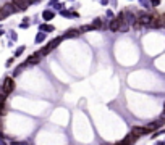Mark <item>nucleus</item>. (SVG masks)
<instances>
[{"mask_svg":"<svg viewBox=\"0 0 165 145\" xmlns=\"http://www.w3.org/2000/svg\"><path fill=\"white\" fill-rule=\"evenodd\" d=\"M2 90L5 93H10L15 90V81H13L12 77H7L5 81H3V86H2Z\"/></svg>","mask_w":165,"mask_h":145,"instance_id":"f257e3e1","label":"nucleus"},{"mask_svg":"<svg viewBox=\"0 0 165 145\" xmlns=\"http://www.w3.org/2000/svg\"><path fill=\"white\" fill-rule=\"evenodd\" d=\"M150 20H152V16L147 15V13H143V15H139V18L136 21H138L141 26H149L150 24Z\"/></svg>","mask_w":165,"mask_h":145,"instance_id":"f03ea898","label":"nucleus"},{"mask_svg":"<svg viewBox=\"0 0 165 145\" xmlns=\"http://www.w3.org/2000/svg\"><path fill=\"white\" fill-rule=\"evenodd\" d=\"M147 132H149L147 128H139V126H134V128L131 129V134H133L136 139L141 137V135H144V134H147Z\"/></svg>","mask_w":165,"mask_h":145,"instance_id":"7ed1b4c3","label":"nucleus"},{"mask_svg":"<svg viewBox=\"0 0 165 145\" xmlns=\"http://www.w3.org/2000/svg\"><path fill=\"white\" fill-rule=\"evenodd\" d=\"M162 124H163V119H157V121H154V123H150L149 126H146V128H147V131L150 132V131H155V129L162 128Z\"/></svg>","mask_w":165,"mask_h":145,"instance_id":"20e7f679","label":"nucleus"},{"mask_svg":"<svg viewBox=\"0 0 165 145\" xmlns=\"http://www.w3.org/2000/svg\"><path fill=\"white\" fill-rule=\"evenodd\" d=\"M120 24H121V21H118V20H117V18H115V20H112L110 21V24H108V27H110V31H118L120 29Z\"/></svg>","mask_w":165,"mask_h":145,"instance_id":"39448f33","label":"nucleus"},{"mask_svg":"<svg viewBox=\"0 0 165 145\" xmlns=\"http://www.w3.org/2000/svg\"><path fill=\"white\" fill-rule=\"evenodd\" d=\"M41 61V57H39V55H37V53H34V55H31V57L29 58H28V65H37V63H39Z\"/></svg>","mask_w":165,"mask_h":145,"instance_id":"423d86ee","label":"nucleus"},{"mask_svg":"<svg viewBox=\"0 0 165 145\" xmlns=\"http://www.w3.org/2000/svg\"><path fill=\"white\" fill-rule=\"evenodd\" d=\"M134 142H136V137H134L133 134L126 135V137H125L123 140H121V143H123V145H131V143H134Z\"/></svg>","mask_w":165,"mask_h":145,"instance_id":"0eeeda50","label":"nucleus"},{"mask_svg":"<svg viewBox=\"0 0 165 145\" xmlns=\"http://www.w3.org/2000/svg\"><path fill=\"white\" fill-rule=\"evenodd\" d=\"M62 39H63V37H57V39H54L52 42H49V45H47V47H49L50 50H54L55 47H57V45L60 44V42H62Z\"/></svg>","mask_w":165,"mask_h":145,"instance_id":"6e6552de","label":"nucleus"},{"mask_svg":"<svg viewBox=\"0 0 165 145\" xmlns=\"http://www.w3.org/2000/svg\"><path fill=\"white\" fill-rule=\"evenodd\" d=\"M13 3H15V7H20L18 10H26L31 5V2H13Z\"/></svg>","mask_w":165,"mask_h":145,"instance_id":"1a4fd4ad","label":"nucleus"},{"mask_svg":"<svg viewBox=\"0 0 165 145\" xmlns=\"http://www.w3.org/2000/svg\"><path fill=\"white\" fill-rule=\"evenodd\" d=\"M78 36H79V29H70L65 34V37H78Z\"/></svg>","mask_w":165,"mask_h":145,"instance_id":"9d476101","label":"nucleus"},{"mask_svg":"<svg viewBox=\"0 0 165 145\" xmlns=\"http://www.w3.org/2000/svg\"><path fill=\"white\" fill-rule=\"evenodd\" d=\"M42 18H44L45 21H49V20H52V18H54V13L49 11V10H45L44 13H42Z\"/></svg>","mask_w":165,"mask_h":145,"instance_id":"9b49d317","label":"nucleus"},{"mask_svg":"<svg viewBox=\"0 0 165 145\" xmlns=\"http://www.w3.org/2000/svg\"><path fill=\"white\" fill-rule=\"evenodd\" d=\"M159 27H165V15L159 16Z\"/></svg>","mask_w":165,"mask_h":145,"instance_id":"f8f14e48","label":"nucleus"},{"mask_svg":"<svg viewBox=\"0 0 165 145\" xmlns=\"http://www.w3.org/2000/svg\"><path fill=\"white\" fill-rule=\"evenodd\" d=\"M42 31H45V32H52V31H54V26H52V24H44V26H42Z\"/></svg>","mask_w":165,"mask_h":145,"instance_id":"ddd939ff","label":"nucleus"},{"mask_svg":"<svg viewBox=\"0 0 165 145\" xmlns=\"http://www.w3.org/2000/svg\"><path fill=\"white\" fill-rule=\"evenodd\" d=\"M26 66H28V63H23V65H20V66L16 68V71H15V74H20V73H21V71H23V69H25Z\"/></svg>","mask_w":165,"mask_h":145,"instance_id":"4468645a","label":"nucleus"},{"mask_svg":"<svg viewBox=\"0 0 165 145\" xmlns=\"http://www.w3.org/2000/svg\"><path fill=\"white\" fill-rule=\"evenodd\" d=\"M128 27H130V24H126V23H121V24H120V29H118V31L125 32V31H128Z\"/></svg>","mask_w":165,"mask_h":145,"instance_id":"2eb2a0df","label":"nucleus"},{"mask_svg":"<svg viewBox=\"0 0 165 145\" xmlns=\"http://www.w3.org/2000/svg\"><path fill=\"white\" fill-rule=\"evenodd\" d=\"M89 29H92V26H89V24H86V26H83L81 29H79V32H86V31H89Z\"/></svg>","mask_w":165,"mask_h":145,"instance_id":"dca6fc26","label":"nucleus"},{"mask_svg":"<svg viewBox=\"0 0 165 145\" xmlns=\"http://www.w3.org/2000/svg\"><path fill=\"white\" fill-rule=\"evenodd\" d=\"M44 39H45V34H39V36L36 37V42H42Z\"/></svg>","mask_w":165,"mask_h":145,"instance_id":"f3484780","label":"nucleus"},{"mask_svg":"<svg viewBox=\"0 0 165 145\" xmlns=\"http://www.w3.org/2000/svg\"><path fill=\"white\" fill-rule=\"evenodd\" d=\"M23 50H25L23 47H21V49H18V50H16V55H21V53H23Z\"/></svg>","mask_w":165,"mask_h":145,"instance_id":"a211bd4d","label":"nucleus"},{"mask_svg":"<svg viewBox=\"0 0 165 145\" xmlns=\"http://www.w3.org/2000/svg\"><path fill=\"white\" fill-rule=\"evenodd\" d=\"M2 34H3V32H2V31H0V36H2Z\"/></svg>","mask_w":165,"mask_h":145,"instance_id":"6ab92c4d","label":"nucleus"},{"mask_svg":"<svg viewBox=\"0 0 165 145\" xmlns=\"http://www.w3.org/2000/svg\"><path fill=\"white\" fill-rule=\"evenodd\" d=\"M159 145H165V143H159Z\"/></svg>","mask_w":165,"mask_h":145,"instance_id":"aec40b11","label":"nucleus"},{"mask_svg":"<svg viewBox=\"0 0 165 145\" xmlns=\"http://www.w3.org/2000/svg\"><path fill=\"white\" fill-rule=\"evenodd\" d=\"M0 108H2V106H0Z\"/></svg>","mask_w":165,"mask_h":145,"instance_id":"412c9836","label":"nucleus"}]
</instances>
